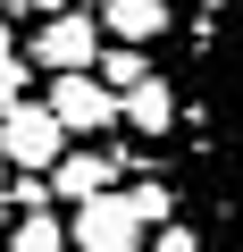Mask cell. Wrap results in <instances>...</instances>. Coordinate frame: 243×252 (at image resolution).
Segmentation results:
<instances>
[{
    "label": "cell",
    "instance_id": "obj_13",
    "mask_svg": "<svg viewBox=\"0 0 243 252\" xmlns=\"http://www.w3.org/2000/svg\"><path fill=\"white\" fill-rule=\"evenodd\" d=\"M9 9H26V17H59V9H76V0H9Z\"/></svg>",
    "mask_w": 243,
    "mask_h": 252
},
{
    "label": "cell",
    "instance_id": "obj_5",
    "mask_svg": "<svg viewBox=\"0 0 243 252\" xmlns=\"http://www.w3.org/2000/svg\"><path fill=\"white\" fill-rule=\"evenodd\" d=\"M176 118H185V93H176L168 76H143V84L117 93V126H126V135H143V143H168Z\"/></svg>",
    "mask_w": 243,
    "mask_h": 252
},
{
    "label": "cell",
    "instance_id": "obj_14",
    "mask_svg": "<svg viewBox=\"0 0 243 252\" xmlns=\"http://www.w3.org/2000/svg\"><path fill=\"white\" fill-rule=\"evenodd\" d=\"M0 210H9V160H0Z\"/></svg>",
    "mask_w": 243,
    "mask_h": 252
},
{
    "label": "cell",
    "instance_id": "obj_1",
    "mask_svg": "<svg viewBox=\"0 0 243 252\" xmlns=\"http://www.w3.org/2000/svg\"><path fill=\"white\" fill-rule=\"evenodd\" d=\"M67 152V126L51 118V101H0V160L17 177H51V160Z\"/></svg>",
    "mask_w": 243,
    "mask_h": 252
},
{
    "label": "cell",
    "instance_id": "obj_8",
    "mask_svg": "<svg viewBox=\"0 0 243 252\" xmlns=\"http://www.w3.org/2000/svg\"><path fill=\"white\" fill-rule=\"evenodd\" d=\"M92 76H101L109 93H126V84H143V76H151V42H117V51L101 42V59H92Z\"/></svg>",
    "mask_w": 243,
    "mask_h": 252
},
{
    "label": "cell",
    "instance_id": "obj_6",
    "mask_svg": "<svg viewBox=\"0 0 243 252\" xmlns=\"http://www.w3.org/2000/svg\"><path fill=\"white\" fill-rule=\"evenodd\" d=\"M117 185V152H59L51 160V193L84 202V193H109Z\"/></svg>",
    "mask_w": 243,
    "mask_h": 252
},
{
    "label": "cell",
    "instance_id": "obj_10",
    "mask_svg": "<svg viewBox=\"0 0 243 252\" xmlns=\"http://www.w3.org/2000/svg\"><path fill=\"white\" fill-rule=\"evenodd\" d=\"M26 67H34V59L17 51V26L0 17V101H17V93H26Z\"/></svg>",
    "mask_w": 243,
    "mask_h": 252
},
{
    "label": "cell",
    "instance_id": "obj_11",
    "mask_svg": "<svg viewBox=\"0 0 243 252\" xmlns=\"http://www.w3.org/2000/svg\"><path fill=\"white\" fill-rule=\"evenodd\" d=\"M135 210H143V227H160V219H176V193L151 177V185H135Z\"/></svg>",
    "mask_w": 243,
    "mask_h": 252
},
{
    "label": "cell",
    "instance_id": "obj_9",
    "mask_svg": "<svg viewBox=\"0 0 243 252\" xmlns=\"http://www.w3.org/2000/svg\"><path fill=\"white\" fill-rule=\"evenodd\" d=\"M9 252H67V219H51V210H26Z\"/></svg>",
    "mask_w": 243,
    "mask_h": 252
},
{
    "label": "cell",
    "instance_id": "obj_2",
    "mask_svg": "<svg viewBox=\"0 0 243 252\" xmlns=\"http://www.w3.org/2000/svg\"><path fill=\"white\" fill-rule=\"evenodd\" d=\"M67 252H143V210L135 193H84L67 210Z\"/></svg>",
    "mask_w": 243,
    "mask_h": 252
},
{
    "label": "cell",
    "instance_id": "obj_3",
    "mask_svg": "<svg viewBox=\"0 0 243 252\" xmlns=\"http://www.w3.org/2000/svg\"><path fill=\"white\" fill-rule=\"evenodd\" d=\"M26 59H34V67H51V76L92 67V59H101V17H84V9L42 17V26H34V42H26Z\"/></svg>",
    "mask_w": 243,
    "mask_h": 252
},
{
    "label": "cell",
    "instance_id": "obj_4",
    "mask_svg": "<svg viewBox=\"0 0 243 252\" xmlns=\"http://www.w3.org/2000/svg\"><path fill=\"white\" fill-rule=\"evenodd\" d=\"M51 118L67 126V135H109L117 126V93L92 67H67V76H51Z\"/></svg>",
    "mask_w": 243,
    "mask_h": 252
},
{
    "label": "cell",
    "instance_id": "obj_12",
    "mask_svg": "<svg viewBox=\"0 0 243 252\" xmlns=\"http://www.w3.org/2000/svg\"><path fill=\"white\" fill-rule=\"evenodd\" d=\"M151 252H210L193 227H176V219H160V235H151Z\"/></svg>",
    "mask_w": 243,
    "mask_h": 252
},
{
    "label": "cell",
    "instance_id": "obj_7",
    "mask_svg": "<svg viewBox=\"0 0 243 252\" xmlns=\"http://www.w3.org/2000/svg\"><path fill=\"white\" fill-rule=\"evenodd\" d=\"M168 26H176L168 0H101V34H117V42H160Z\"/></svg>",
    "mask_w": 243,
    "mask_h": 252
}]
</instances>
